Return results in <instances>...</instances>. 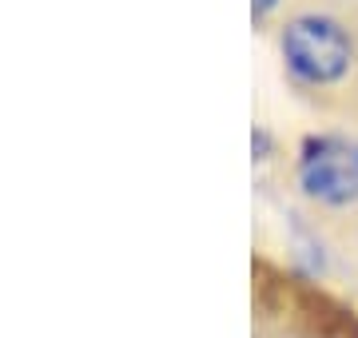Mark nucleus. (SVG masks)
<instances>
[{"instance_id":"1","label":"nucleus","mask_w":358,"mask_h":338,"mask_svg":"<svg viewBox=\"0 0 358 338\" xmlns=\"http://www.w3.org/2000/svg\"><path fill=\"white\" fill-rule=\"evenodd\" d=\"M282 56L299 80L334 84L346 76L355 48H350V36L343 32V24L331 16H294L282 28Z\"/></svg>"},{"instance_id":"2","label":"nucleus","mask_w":358,"mask_h":338,"mask_svg":"<svg viewBox=\"0 0 358 338\" xmlns=\"http://www.w3.org/2000/svg\"><path fill=\"white\" fill-rule=\"evenodd\" d=\"M299 187L319 203L346 207L358 199V143L343 135L310 140L299 159Z\"/></svg>"},{"instance_id":"3","label":"nucleus","mask_w":358,"mask_h":338,"mask_svg":"<svg viewBox=\"0 0 358 338\" xmlns=\"http://www.w3.org/2000/svg\"><path fill=\"white\" fill-rule=\"evenodd\" d=\"M271 4H275V0H255V13H267Z\"/></svg>"}]
</instances>
